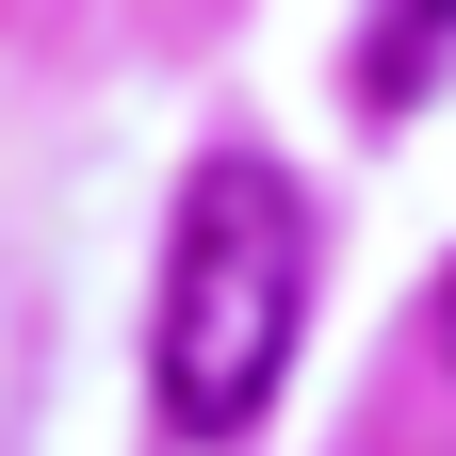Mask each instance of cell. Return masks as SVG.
<instances>
[{
	"label": "cell",
	"mask_w": 456,
	"mask_h": 456,
	"mask_svg": "<svg viewBox=\"0 0 456 456\" xmlns=\"http://www.w3.org/2000/svg\"><path fill=\"white\" fill-rule=\"evenodd\" d=\"M294 326H310V196L277 180L261 147H212L180 180V228H163V310H147V375H163V424L196 440H245L294 375Z\"/></svg>",
	"instance_id": "cell-1"
},
{
	"label": "cell",
	"mask_w": 456,
	"mask_h": 456,
	"mask_svg": "<svg viewBox=\"0 0 456 456\" xmlns=\"http://www.w3.org/2000/svg\"><path fill=\"white\" fill-rule=\"evenodd\" d=\"M456 82V0H375V49H359V98L375 114H408Z\"/></svg>",
	"instance_id": "cell-2"
},
{
	"label": "cell",
	"mask_w": 456,
	"mask_h": 456,
	"mask_svg": "<svg viewBox=\"0 0 456 456\" xmlns=\"http://www.w3.org/2000/svg\"><path fill=\"white\" fill-rule=\"evenodd\" d=\"M440 359H456V277H440Z\"/></svg>",
	"instance_id": "cell-3"
}]
</instances>
